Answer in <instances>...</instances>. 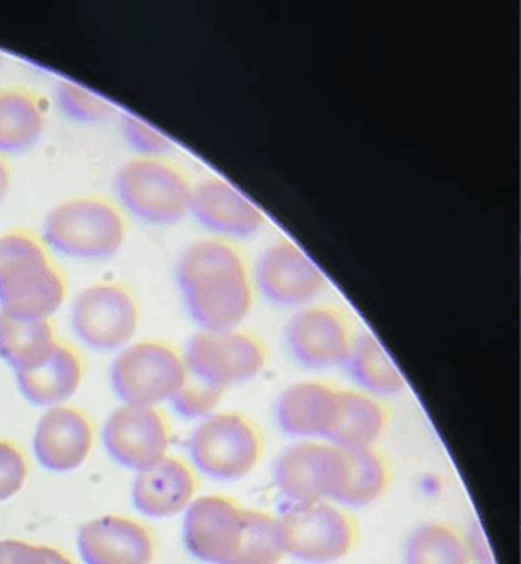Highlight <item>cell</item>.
Returning a JSON list of instances; mask_svg holds the SVG:
<instances>
[{
  "instance_id": "d6986e66",
  "label": "cell",
  "mask_w": 521,
  "mask_h": 564,
  "mask_svg": "<svg viewBox=\"0 0 521 564\" xmlns=\"http://www.w3.org/2000/svg\"><path fill=\"white\" fill-rule=\"evenodd\" d=\"M199 481L186 460L166 455L138 474L133 484V503L150 518H171L183 513L196 500Z\"/></svg>"
},
{
  "instance_id": "44dd1931",
  "label": "cell",
  "mask_w": 521,
  "mask_h": 564,
  "mask_svg": "<svg viewBox=\"0 0 521 564\" xmlns=\"http://www.w3.org/2000/svg\"><path fill=\"white\" fill-rule=\"evenodd\" d=\"M47 128V104L34 88L8 85L0 88V154L28 153L37 147Z\"/></svg>"
},
{
  "instance_id": "e575fe53",
  "label": "cell",
  "mask_w": 521,
  "mask_h": 564,
  "mask_svg": "<svg viewBox=\"0 0 521 564\" xmlns=\"http://www.w3.org/2000/svg\"><path fill=\"white\" fill-rule=\"evenodd\" d=\"M4 62H6L4 55L0 54V68L4 67Z\"/></svg>"
},
{
  "instance_id": "d6a6232c",
  "label": "cell",
  "mask_w": 521,
  "mask_h": 564,
  "mask_svg": "<svg viewBox=\"0 0 521 564\" xmlns=\"http://www.w3.org/2000/svg\"><path fill=\"white\" fill-rule=\"evenodd\" d=\"M12 183H14V167L9 158L0 154V204L4 203L6 197L11 193Z\"/></svg>"
},
{
  "instance_id": "52a82bcc",
  "label": "cell",
  "mask_w": 521,
  "mask_h": 564,
  "mask_svg": "<svg viewBox=\"0 0 521 564\" xmlns=\"http://www.w3.org/2000/svg\"><path fill=\"white\" fill-rule=\"evenodd\" d=\"M70 323L75 336L94 351L127 348L140 328V296L121 280L91 283L72 302Z\"/></svg>"
},
{
  "instance_id": "4fadbf2b",
  "label": "cell",
  "mask_w": 521,
  "mask_h": 564,
  "mask_svg": "<svg viewBox=\"0 0 521 564\" xmlns=\"http://www.w3.org/2000/svg\"><path fill=\"white\" fill-rule=\"evenodd\" d=\"M247 507L224 495L196 498L186 510L184 544L200 563L232 564L246 531Z\"/></svg>"
},
{
  "instance_id": "603a6c76",
  "label": "cell",
  "mask_w": 521,
  "mask_h": 564,
  "mask_svg": "<svg viewBox=\"0 0 521 564\" xmlns=\"http://www.w3.org/2000/svg\"><path fill=\"white\" fill-rule=\"evenodd\" d=\"M345 368L359 391L379 399L394 398L408 388L401 369L392 361L381 341L369 332H358Z\"/></svg>"
},
{
  "instance_id": "6da1fadb",
  "label": "cell",
  "mask_w": 521,
  "mask_h": 564,
  "mask_svg": "<svg viewBox=\"0 0 521 564\" xmlns=\"http://www.w3.org/2000/svg\"><path fill=\"white\" fill-rule=\"evenodd\" d=\"M176 283L199 329L242 328L256 306L253 265L232 240L206 237L191 242L177 259Z\"/></svg>"
},
{
  "instance_id": "7a4b0ae2",
  "label": "cell",
  "mask_w": 521,
  "mask_h": 564,
  "mask_svg": "<svg viewBox=\"0 0 521 564\" xmlns=\"http://www.w3.org/2000/svg\"><path fill=\"white\" fill-rule=\"evenodd\" d=\"M128 217L120 204L101 194H80L52 207L42 239L54 256L104 262L123 249Z\"/></svg>"
},
{
  "instance_id": "d4e9b609",
  "label": "cell",
  "mask_w": 521,
  "mask_h": 564,
  "mask_svg": "<svg viewBox=\"0 0 521 564\" xmlns=\"http://www.w3.org/2000/svg\"><path fill=\"white\" fill-rule=\"evenodd\" d=\"M345 452L348 475L338 505L366 508L381 500L392 484V468L388 457L378 447Z\"/></svg>"
},
{
  "instance_id": "3957f363",
  "label": "cell",
  "mask_w": 521,
  "mask_h": 564,
  "mask_svg": "<svg viewBox=\"0 0 521 564\" xmlns=\"http://www.w3.org/2000/svg\"><path fill=\"white\" fill-rule=\"evenodd\" d=\"M194 184L170 156L133 158L118 167L113 180L124 214L153 227H173L189 216Z\"/></svg>"
},
{
  "instance_id": "ac0fdd59",
  "label": "cell",
  "mask_w": 521,
  "mask_h": 564,
  "mask_svg": "<svg viewBox=\"0 0 521 564\" xmlns=\"http://www.w3.org/2000/svg\"><path fill=\"white\" fill-rule=\"evenodd\" d=\"M94 447V424L80 409L57 405L42 415L34 435V452L51 471L77 470Z\"/></svg>"
},
{
  "instance_id": "277c9868",
  "label": "cell",
  "mask_w": 521,
  "mask_h": 564,
  "mask_svg": "<svg viewBox=\"0 0 521 564\" xmlns=\"http://www.w3.org/2000/svg\"><path fill=\"white\" fill-rule=\"evenodd\" d=\"M262 429L243 412H216L200 421L191 435L193 467L219 481L249 477L263 458Z\"/></svg>"
},
{
  "instance_id": "f1b7e54d",
  "label": "cell",
  "mask_w": 521,
  "mask_h": 564,
  "mask_svg": "<svg viewBox=\"0 0 521 564\" xmlns=\"http://www.w3.org/2000/svg\"><path fill=\"white\" fill-rule=\"evenodd\" d=\"M226 392V389L206 384L189 375L183 388L170 402L181 417L187 421H204L216 414V409L219 408Z\"/></svg>"
},
{
  "instance_id": "4dcf8cb0",
  "label": "cell",
  "mask_w": 521,
  "mask_h": 564,
  "mask_svg": "<svg viewBox=\"0 0 521 564\" xmlns=\"http://www.w3.org/2000/svg\"><path fill=\"white\" fill-rule=\"evenodd\" d=\"M29 465L24 454L12 442L0 441V501L18 495L28 480Z\"/></svg>"
},
{
  "instance_id": "e0dca14e",
  "label": "cell",
  "mask_w": 521,
  "mask_h": 564,
  "mask_svg": "<svg viewBox=\"0 0 521 564\" xmlns=\"http://www.w3.org/2000/svg\"><path fill=\"white\" fill-rule=\"evenodd\" d=\"M338 399L339 388L332 382H293L276 399V424L299 441H326L338 414Z\"/></svg>"
},
{
  "instance_id": "ffe728a7",
  "label": "cell",
  "mask_w": 521,
  "mask_h": 564,
  "mask_svg": "<svg viewBox=\"0 0 521 564\" xmlns=\"http://www.w3.org/2000/svg\"><path fill=\"white\" fill-rule=\"evenodd\" d=\"M22 395L37 408H57L67 402L82 386L85 362L77 348L58 341L54 351L32 368L15 372Z\"/></svg>"
},
{
  "instance_id": "cb8c5ba5",
  "label": "cell",
  "mask_w": 521,
  "mask_h": 564,
  "mask_svg": "<svg viewBox=\"0 0 521 564\" xmlns=\"http://www.w3.org/2000/svg\"><path fill=\"white\" fill-rule=\"evenodd\" d=\"M54 319H29L0 312V358L15 372L44 361L57 343Z\"/></svg>"
},
{
  "instance_id": "4316f807",
  "label": "cell",
  "mask_w": 521,
  "mask_h": 564,
  "mask_svg": "<svg viewBox=\"0 0 521 564\" xmlns=\"http://www.w3.org/2000/svg\"><path fill=\"white\" fill-rule=\"evenodd\" d=\"M285 557L279 517L247 508L242 544L232 564H280Z\"/></svg>"
},
{
  "instance_id": "5b68a950",
  "label": "cell",
  "mask_w": 521,
  "mask_h": 564,
  "mask_svg": "<svg viewBox=\"0 0 521 564\" xmlns=\"http://www.w3.org/2000/svg\"><path fill=\"white\" fill-rule=\"evenodd\" d=\"M276 517L286 557L299 563H338L358 546V523L345 507L335 501L286 505Z\"/></svg>"
},
{
  "instance_id": "2e32d148",
  "label": "cell",
  "mask_w": 521,
  "mask_h": 564,
  "mask_svg": "<svg viewBox=\"0 0 521 564\" xmlns=\"http://www.w3.org/2000/svg\"><path fill=\"white\" fill-rule=\"evenodd\" d=\"M78 550L87 564H153L156 540L150 528L133 518H97L82 524Z\"/></svg>"
},
{
  "instance_id": "9c48e42d",
  "label": "cell",
  "mask_w": 521,
  "mask_h": 564,
  "mask_svg": "<svg viewBox=\"0 0 521 564\" xmlns=\"http://www.w3.org/2000/svg\"><path fill=\"white\" fill-rule=\"evenodd\" d=\"M348 475L345 452L328 441H299L276 458L273 485L286 505L338 503Z\"/></svg>"
},
{
  "instance_id": "7402d4cb",
  "label": "cell",
  "mask_w": 521,
  "mask_h": 564,
  "mask_svg": "<svg viewBox=\"0 0 521 564\" xmlns=\"http://www.w3.org/2000/svg\"><path fill=\"white\" fill-rule=\"evenodd\" d=\"M391 424L384 399L359 389L339 388L338 414L326 441L341 451L376 447Z\"/></svg>"
},
{
  "instance_id": "8fae6325",
  "label": "cell",
  "mask_w": 521,
  "mask_h": 564,
  "mask_svg": "<svg viewBox=\"0 0 521 564\" xmlns=\"http://www.w3.org/2000/svg\"><path fill=\"white\" fill-rule=\"evenodd\" d=\"M358 329L351 316L332 303H313L296 310L285 326V343L292 358L310 371L345 366Z\"/></svg>"
},
{
  "instance_id": "30bf717a",
  "label": "cell",
  "mask_w": 521,
  "mask_h": 564,
  "mask_svg": "<svg viewBox=\"0 0 521 564\" xmlns=\"http://www.w3.org/2000/svg\"><path fill=\"white\" fill-rule=\"evenodd\" d=\"M257 293L280 310L305 308L328 292V276L318 263L290 239L269 243L253 265Z\"/></svg>"
},
{
  "instance_id": "ba28073f",
  "label": "cell",
  "mask_w": 521,
  "mask_h": 564,
  "mask_svg": "<svg viewBox=\"0 0 521 564\" xmlns=\"http://www.w3.org/2000/svg\"><path fill=\"white\" fill-rule=\"evenodd\" d=\"M183 352L193 378L226 391L259 378L270 356L265 341L242 328L199 329L191 336Z\"/></svg>"
},
{
  "instance_id": "8992f818",
  "label": "cell",
  "mask_w": 521,
  "mask_h": 564,
  "mask_svg": "<svg viewBox=\"0 0 521 564\" xmlns=\"http://www.w3.org/2000/svg\"><path fill=\"white\" fill-rule=\"evenodd\" d=\"M184 352L164 339H141L121 349L111 366V386L127 405L158 408L183 388Z\"/></svg>"
},
{
  "instance_id": "1f68e13d",
  "label": "cell",
  "mask_w": 521,
  "mask_h": 564,
  "mask_svg": "<svg viewBox=\"0 0 521 564\" xmlns=\"http://www.w3.org/2000/svg\"><path fill=\"white\" fill-rule=\"evenodd\" d=\"M0 564H48L44 546L19 540L0 541Z\"/></svg>"
},
{
  "instance_id": "7c38bea8",
  "label": "cell",
  "mask_w": 521,
  "mask_h": 564,
  "mask_svg": "<svg viewBox=\"0 0 521 564\" xmlns=\"http://www.w3.org/2000/svg\"><path fill=\"white\" fill-rule=\"evenodd\" d=\"M70 293L65 270L54 253L34 257L0 275V312L29 319H52Z\"/></svg>"
},
{
  "instance_id": "f546056e",
  "label": "cell",
  "mask_w": 521,
  "mask_h": 564,
  "mask_svg": "<svg viewBox=\"0 0 521 564\" xmlns=\"http://www.w3.org/2000/svg\"><path fill=\"white\" fill-rule=\"evenodd\" d=\"M121 131L128 147L140 158H166L174 150L173 141L133 115L121 117Z\"/></svg>"
},
{
  "instance_id": "9a60e30c",
  "label": "cell",
  "mask_w": 521,
  "mask_h": 564,
  "mask_svg": "<svg viewBox=\"0 0 521 564\" xmlns=\"http://www.w3.org/2000/svg\"><path fill=\"white\" fill-rule=\"evenodd\" d=\"M191 216L213 237L232 242L250 239L267 226L263 210L229 181L217 176L194 184Z\"/></svg>"
},
{
  "instance_id": "836d02e7",
  "label": "cell",
  "mask_w": 521,
  "mask_h": 564,
  "mask_svg": "<svg viewBox=\"0 0 521 564\" xmlns=\"http://www.w3.org/2000/svg\"><path fill=\"white\" fill-rule=\"evenodd\" d=\"M45 556H47L48 564H75L67 554L62 551L55 550V547L44 546Z\"/></svg>"
},
{
  "instance_id": "484cf974",
  "label": "cell",
  "mask_w": 521,
  "mask_h": 564,
  "mask_svg": "<svg viewBox=\"0 0 521 564\" xmlns=\"http://www.w3.org/2000/svg\"><path fill=\"white\" fill-rule=\"evenodd\" d=\"M404 564H477L468 538L444 521H427L409 533Z\"/></svg>"
},
{
  "instance_id": "83f0119b",
  "label": "cell",
  "mask_w": 521,
  "mask_h": 564,
  "mask_svg": "<svg viewBox=\"0 0 521 564\" xmlns=\"http://www.w3.org/2000/svg\"><path fill=\"white\" fill-rule=\"evenodd\" d=\"M55 101L62 115L77 124L94 127L111 120L115 115V108L110 101L74 82H61L57 85Z\"/></svg>"
},
{
  "instance_id": "5bb4252c",
  "label": "cell",
  "mask_w": 521,
  "mask_h": 564,
  "mask_svg": "<svg viewBox=\"0 0 521 564\" xmlns=\"http://www.w3.org/2000/svg\"><path fill=\"white\" fill-rule=\"evenodd\" d=\"M104 442L117 464L141 471L166 457L171 445L170 422L160 409L124 404L108 417Z\"/></svg>"
}]
</instances>
